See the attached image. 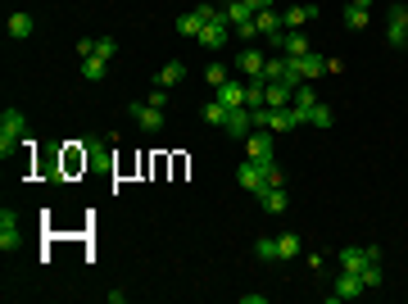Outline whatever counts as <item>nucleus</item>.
Segmentation results:
<instances>
[{"label":"nucleus","instance_id":"4be33fe9","mask_svg":"<svg viewBox=\"0 0 408 304\" xmlns=\"http://www.w3.org/2000/svg\"><path fill=\"white\" fill-rule=\"evenodd\" d=\"M313 105H318V91H313L309 82H300V87H295V100H290V109H304V114H309Z\"/></svg>","mask_w":408,"mask_h":304},{"label":"nucleus","instance_id":"f03ea898","mask_svg":"<svg viewBox=\"0 0 408 304\" xmlns=\"http://www.w3.org/2000/svg\"><path fill=\"white\" fill-rule=\"evenodd\" d=\"M336 263L345 272H363L367 263H381V250L376 245H345V250H336Z\"/></svg>","mask_w":408,"mask_h":304},{"label":"nucleus","instance_id":"423d86ee","mask_svg":"<svg viewBox=\"0 0 408 304\" xmlns=\"http://www.w3.org/2000/svg\"><path fill=\"white\" fill-rule=\"evenodd\" d=\"M236 182L245 186L249 196H263V191H268V182H263V168H258L254 159H241V163H236Z\"/></svg>","mask_w":408,"mask_h":304},{"label":"nucleus","instance_id":"72a5a7b5","mask_svg":"<svg viewBox=\"0 0 408 304\" xmlns=\"http://www.w3.org/2000/svg\"><path fill=\"white\" fill-rule=\"evenodd\" d=\"M245 5H249L254 14H258V10H272V0H245Z\"/></svg>","mask_w":408,"mask_h":304},{"label":"nucleus","instance_id":"a878e982","mask_svg":"<svg viewBox=\"0 0 408 304\" xmlns=\"http://www.w3.org/2000/svg\"><path fill=\"white\" fill-rule=\"evenodd\" d=\"M309 123H313V128H332V123H336V114H332V105H323V100H318V105H313V109H309Z\"/></svg>","mask_w":408,"mask_h":304},{"label":"nucleus","instance_id":"c756f323","mask_svg":"<svg viewBox=\"0 0 408 304\" xmlns=\"http://www.w3.org/2000/svg\"><path fill=\"white\" fill-rule=\"evenodd\" d=\"M96 54H100V59H114V54H119L114 37H100V41H96Z\"/></svg>","mask_w":408,"mask_h":304},{"label":"nucleus","instance_id":"aec40b11","mask_svg":"<svg viewBox=\"0 0 408 304\" xmlns=\"http://www.w3.org/2000/svg\"><path fill=\"white\" fill-rule=\"evenodd\" d=\"M227 114H232V109H227L223 100H209V105H204V123H209V128H227Z\"/></svg>","mask_w":408,"mask_h":304},{"label":"nucleus","instance_id":"5701e85b","mask_svg":"<svg viewBox=\"0 0 408 304\" xmlns=\"http://www.w3.org/2000/svg\"><path fill=\"white\" fill-rule=\"evenodd\" d=\"M10 37H14V41L32 37V14H10Z\"/></svg>","mask_w":408,"mask_h":304},{"label":"nucleus","instance_id":"6e6552de","mask_svg":"<svg viewBox=\"0 0 408 304\" xmlns=\"http://www.w3.org/2000/svg\"><path fill=\"white\" fill-rule=\"evenodd\" d=\"M367 286H363V277L358 272H345L340 268V277H336V286H332V300H358Z\"/></svg>","mask_w":408,"mask_h":304},{"label":"nucleus","instance_id":"f257e3e1","mask_svg":"<svg viewBox=\"0 0 408 304\" xmlns=\"http://www.w3.org/2000/svg\"><path fill=\"white\" fill-rule=\"evenodd\" d=\"M23 136H28L23 109H5V114H0V159H10V154L23 145Z\"/></svg>","mask_w":408,"mask_h":304},{"label":"nucleus","instance_id":"2eb2a0df","mask_svg":"<svg viewBox=\"0 0 408 304\" xmlns=\"http://www.w3.org/2000/svg\"><path fill=\"white\" fill-rule=\"evenodd\" d=\"M258 205H263V214H286V186H268Z\"/></svg>","mask_w":408,"mask_h":304},{"label":"nucleus","instance_id":"cd10ccee","mask_svg":"<svg viewBox=\"0 0 408 304\" xmlns=\"http://www.w3.org/2000/svg\"><path fill=\"white\" fill-rule=\"evenodd\" d=\"M277 245H281V259H295V254H300V236H295V232H281Z\"/></svg>","mask_w":408,"mask_h":304},{"label":"nucleus","instance_id":"1a4fd4ad","mask_svg":"<svg viewBox=\"0 0 408 304\" xmlns=\"http://www.w3.org/2000/svg\"><path fill=\"white\" fill-rule=\"evenodd\" d=\"M254 28H258V37H263L268 45L277 41L281 32H286V23H281V14H277V10H258V14H254Z\"/></svg>","mask_w":408,"mask_h":304},{"label":"nucleus","instance_id":"473e14b6","mask_svg":"<svg viewBox=\"0 0 408 304\" xmlns=\"http://www.w3.org/2000/svg\"><path fill=\"white\" fill-rule=\"evenodd\" d=\"M150 105H154V109L168 105V87H154V91H150Z\"/></svg>","mask_w":408,"mask_h":304},{"label":"nucleus","instance_id":"f3484780","mask_svg":"<svg viewBox=\"0 0 408 304\" xmlns=\"http://www.w3.org/2000/svg\"><path fill=\"white\" fill-rule=\"evenodd\" d=\"M318 19V10H313V5H290L286 14H281V23H286V28H304V23H313Z\"/></svg>","mask_w":408,"mask_h":304},{"label":"nucleus","instance_id":"7ed1b4c3","mask_svg":"<svg viewBox=\"0 0 408 304\" xmlns=\"http://www.w3.org/2000/svg\"><path fill=\"white\" fill-rule=\"evenodd\" d=\"M241 145H245V159H254L258 168H268V163H272V132L254 128V132H249V136H245Z\"/></svg>","mask_w":408,"mask_h":304},{"label":"nucleus","instance_id":"b1692460","mask_svg":"<svg viewBox=\"0 0 408 304\" xmlns=\"http://www.w3.org/2000/svg\"><path fill=\"white\" fill-rule=\"evenodd\" d=\"M105 68H109V59H100V54L82 59V77H86V82H100V77H105Z\"/></svg>","mask_w":408,"mask_h":304},{"label":"nucleus","instance_id":"412c9836","mask_svg":"<svg viewBox=\"0 0 408 304\" xmlns=\"http://www.w3.org/2000/svg\"><path fill=\"white\" fill-rule=\"evenodd\" d=\"M254 19V10H249L245 0H227V23H232V28H241V23H249Z\"/></svg>","mask_w":408,"mask_h":304},{"label":"nucleus","instance_id":"39448f33","mask_svg":"<svg viewBox=\"0 0 408 304\" xmlns=\"http://www.w3.org/2000/svg\"><path fill=\"white\" fill-rule=\"evenodd\" d=\"M386 41L395 45V50H404V45H408V10H404V5H390V23H386Z\"/></svg>","mask_w":408,"mask_h":304},{"label":"nucleus","instance_id":"f704fd0d","mask_svg":"<svg viewBox=\"0 0 408 304\" xmlns=\"http://www.w3.org/2000/svg\"><path fill=\"white\" fill-rule=\"evenodd\" d=\"M349 5H358V10H372V0H349Z\"/></svg>","mask_w":408,"mask_h":304},{"label":"nucleus","instance_id":"a211bd4d","mask_svg":"<svg viewBox=\"0 0 408 304\" xmlns=\"http://www.w3.org/2000/svg\"><path fill=\"white\" fill-rule=\"evenodd\" d=\"M182 77H186V64H182V59H168V64L159 68V87H177Z\"/></svg>","mask_w":408,"mask_h":304},{"label":"nucleus","instance_id":"0eeeda50","mask_svg":"<svg viewBox=\"0 0 408 304\" xmlns=\"http://www.w3.org/2000/svg\"><path fill=\"white\" fill-rule=\"evenodd\" d=\"M227 37H232V23H227V10H223L214 23H204L200 45H209V50H223V45H227Z\"/></svg>","mask_w":408,"mask_h":304},{"label":"nucleus","instance_id":"c85d7f7f","mask_svg":"<svg viewBox=\"0 0 408 304\" xmlns=\"http://www.w3.org/2000/svg\"><path fill=\"white\" fill-rule=\"evenodd\" d=\"M204 77H209V87H223V82H227V68L223 64H209V68H204Z\"/></svg>","mask_w":408,"mask_h":304},{"label":"nucleus","instance_id":"dca6fc26","mask_svg":"<svg viewBox=\"0 0 408 304\" xmlns=\"http://www.w3.org/2000/svg\"><path fill=\"white\" fill-rule=\"evenodd\" d=\"M290 100H295V87H290V82H268V105L272 109H290Z\"/></svg>","mask_w":408,"mask_h":304},{"label":"nucleus","instance_id":"7c9ffc66","mask_svg":"<svg viewBox=\"0 0 408 304\" xmlns=\"http://www.w3.org/2000/svg\"><path fill=\"white\" fill-rule=\"evenodd\" d=\"M263 182H268V186H286V177H281L277 163H268V168H263Z\"/></svg>","mask_w":408,"mask_h":304},{"label":"nucleus","instance_id":"20e7f679","mask_svg":"<svg viewBox=\"0 0 408 304\" xmlns=\"http://www.w3.org/2000/svg\"><path fill=\"white\" fill-rule=\"evenodd\" d=\"M286 59H290V54H286ZM290 68L300 73V82H313V77H327V54L309 50V54H300V59H290Z\"/></svg>","mask_w":408,"mask_h":304},{"label":"nucleus","instance_id":"6ab92c4d","mask_svg":"<svg viewBox=\"0 0 408 304\" xmlns=\"http://www.w3.org/2000/svg\"><path fill=\"white\" fill-rule=\"evenodd\" d=\"M177 32H182V37H195V41H200V32H204V19H200V10L182 14V19H177Z\"/></svg>","mask_w":408,"mask_h":304},{"label":"nucleus","instance_id":"f8f14e48","mask_svg":"<svg viewBox=\"0 0 408 304\" xmlns=\"http://www.w3.org/2000/svg\"><path fill=\"white\" fill-rule=\"evenodd\" d=\"M249 132H254V114H249V109H232V114H227V136H232V141H245Z\"/></svg>","mask_w":408,"mask_h":304},{"label":"nucleus","instance_id":"2f4dec72","mask_svg":"<svg viewBox=\"0 0 408 304\" xmlns=\"http://www.w3.org/2000/svg\"><path fill=\"white\" fill-rule=\"evenodd\" d=\"M91 54H96V41H91V37H82V41H77V59H91Z\"/></svg>","mask_w":408,"mask_h":304},{"label":"nucleus","instance_id":"ddd939ff","mask_svg":"<svg viewBox=\"0 0 408 304\" xmlns=\"http://www.w3.org/2000/svg\"><path fill=\"white\" fill-rule=\"evenodd\" d=\"M10 245H19V214L5 205L0 209V250H10Z\"/></svg>","mask_w":408,"mask_h":304},{"label":"nucleus","instance_id":"9d476101","mask_svg":"<svg viewBox=\"0 0 408 304\" xmlns=\"http://www.w3.org/2000/svg\"><path fill=\"white\" fill-rule=\"evenodd\" d=\"M263 64H268V54L258 50V45H245V50L236 54V68L245 73V82H249V77H258V73H263Z\"/></svg>","mask_w":408,"mask_h":304},{"label":"nucleus","instance_id":"9b49d317","mask_svg":"<svg viewBox=\"0 0 408 304\" xmlns=\"http://www.w3.org/2000/svg\"><path fill=\"white\" fill-rule=\"evenodd\" d=\"M214 100H223L227 109H245V82H236V77H227L223 87H214Z\"/></svg>","mask_w":408,"mask_h":304},{"label":"nucleus","instance_id":"4468645a","mask_svg":"<svg viewBox=\"0 0 408 304\" xmlns=\"http://www.w3.org/2000/svg\"><path fill=\"white\" fill-rule=\"evenodd\" d=\"M132 119H136L145 132H159L163 128V109H154L150 100H145V105H132Z\"/></svg>","mask_w":408,"mask_h":304},{"label":"nucleus","instance_id":"393cba45","mask_svg":"<svg viewBox=\"0 0 408 304\" xmlns=\"http://www.w3.org/2000/svg\"><path fill=\"white\" fill-rule=\"evenodd\" d=\"M254 254L263 263H272V259H281V245H277V236H258V245H254Z\"/></svg>","mask_w":408,"mask_h":304},{"label":"nucleus","instance_id":"bb28decb","mask_svg":"<svg viewBox=\"0 0 408 304\" xmlns=\"http://www.w3.org/2000/svg\"><path fill=\"white\" fill-rule=\"evenodd\" d=\"M340 19H345V28H354V32H363V28H367V10H358V5H345Z\"/></svg>","mask_w":408,"mask_h":304}]
</instances>
